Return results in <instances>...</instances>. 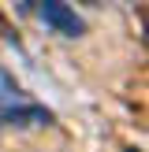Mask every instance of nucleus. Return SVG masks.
Instances as JSON below:
<instances>
[{
	"label": "nucleus",
	"instance_id": "1",
	"mask_svg": "<svg viewBox=\"0 0 149 152\" xmlns=\"http://www.w3.org/2000/svg\"><path fill=\"white\" fill-rule=\"evenodd\" d=\"M37 15H41V22L52 34H60V37H82L86 34L82 15H74V7L63 4V0H37Z\"/></svg>",
	"mask_w": 149,
	"mask_h": 152
},
{
	"label": "nucleus",
	"instance_id": "2",
	"mask_svg": "<svg viewBox=\"0 0 149 152\" xmlns=\"http://www.w3.org/2000/svg\"><path fill=\"white\" fill-rule=\"evenodd\" d=\"M78 4H97V0H78Z\"/></svg>",
	"mask_w": 149,
	"mask_h": 152
}]
</instances>
